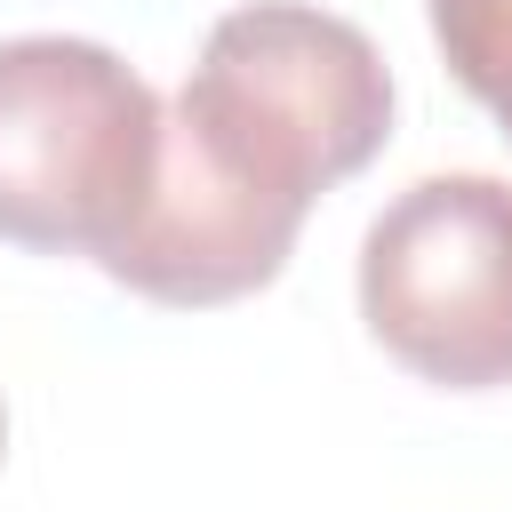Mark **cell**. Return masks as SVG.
Masks as SVG:
<instances>
[{"mask_svg":"<svg viewBox=\"0 0 512 512\" xmlns=\"http://www.w3.org/2000/svg\"><path fill=\"white\" fill-rule=\"evenodd\" d=\"M240 184L312 216L320 192L360 176L392 136L384 48L312 0H248L208 24L200 64L168 104Z\"/></svg>","mask_w":512,"mask_h":512,"instance_id":"6da1fadb","label":"cell"},{"mask_svg":"<svg viewBox=\"0 0 512 512\" xmlns=\"http://www.w3.org/2000/svg\"><path fill=\"white\" fill-rule=\"evenodd\" d=\"M160 112L152 80L104 40H0V240L104 264L152 192Z\"/></svg>","mask_w":512,"mask_h":512,"instance_id":"7a4b0ae2","label":"cell"},{"mask_svg":"<svg viewBox=\"0 0 512 512\" xmlns=\"http://www.w3.org/2000/svg\"><path fill=\"white\" fill-rule=\"evenodd\" d=\"M368 336L440 392L512 384V184L416 176L360 240Z\"/></svg>","mask_w":512,"mask_h":512,"instance_id":"3957f363","label":"cell"},{"mask_svg":"<svg viewBox=\"0 0 512 512\" xmlns=\"http://www.w3.org/2000/svg\"><path fill=\"white\" fill-rule=\"evenodd\" d=\"M296 232H304L296 208L240 184L176 112H160L152 192H144L136 224L104 248V280H120L152 304H176V312H208V304L272 288L280 264L296 256Z\"/></svg>","mask_w":512,"mask_h":512,"instance_id":"277c9868","label":"cell"},{"mask_svg":"<svg viewBox=\"0 0 512 512\" xmlns=\"http://www.w3.org/2000/svg\"><path fill=\"white\" fill-rule=\"evenodd\" d=\"M432 40L472 104L512 136V0H432Z\"/></svg>","mask_w":512,"mask_h":512,"instance_id":"5b68a950","label":"cell"},{"mask_svg":"<svg viewBox=\"0 0 512 512\" xmlns=\"http://www.w3.org/2000/svg\"><path fill=\"white\" fill-rule=\"evenodd\" d=\"M0 448H8V408H0Z\"/></svg>","mask_w":512,"mask_h":512,"instance_id":"8992f818","label":"cell"}]
</instances>
